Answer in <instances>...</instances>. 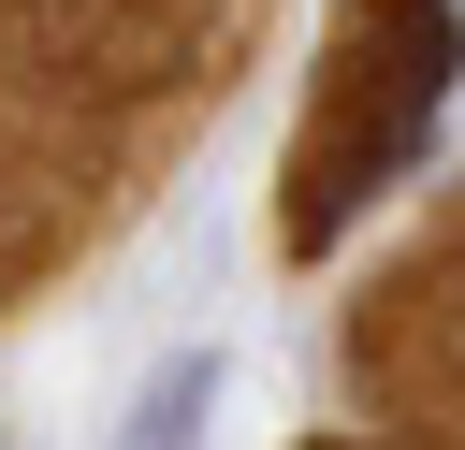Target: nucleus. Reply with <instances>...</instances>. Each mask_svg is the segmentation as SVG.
Returning <instances> with one entry per match:
<instances>
[{
  "label": "nucleus",
  "mask_w": 465,
  "mask_h": 450,
  "mask_svg": "<svg viewBox=\"0 0 465 450\" xmlns=\"http://www.w3.org/2000/svg\"><path fill=\"white\" fill-rule=\"evenodd\" d=\"M203 406H218V348H174V363L145 377V406H131L116 450H203Z\"/></svg>",
  "instance_id": "1"
}]
</instances>
